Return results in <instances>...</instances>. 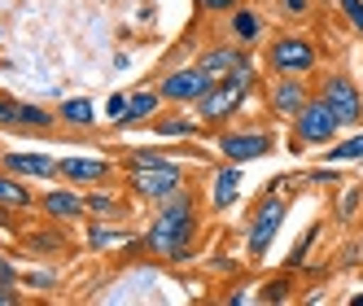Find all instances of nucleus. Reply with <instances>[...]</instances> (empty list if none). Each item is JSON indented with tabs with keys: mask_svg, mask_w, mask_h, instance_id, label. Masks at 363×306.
<instances>
[{
	"mask_svg": "<svg viewBox=\"0 0 363 306\" xmlns=\"http://www.w3.org/2000/svg\"><path fill=\"white\" fill-rule=\"evenodd\" d=\"M197 237H201V206L193 188H179L149 219V227L140 232V249L162 263H189L197 254Z\"/></svg>",
	"mask_w": 363,
	"mask_h": 306,
	"instance_id": "obj_1",
	"label": "nucleus"
},
{
	"mask_svg": "<svg viewBox=\"0 0 363 306\" xmlns=\"http://www.w3.org/2000/svg\"><path fill=\"white\" fill-rule=\"evenodd\" d=\"M123 180H127V188H132V197L149 201V206H162L167 197H175L179 188H189L184 166H179L175 158H167L158 144H145V149L127 153L123 158Z\"/></svg>",
	"mask_w": 363,
	"mask_h": 306,
	"instance_id": "obj_2",
	"label": "nucleus"
},
{
	"mask_svg": "<svg viewBox=\"0 0 363 306\" xmlns=\"http://www.w3.org/2000/svg\"><path fill=\"white\" fill-rule=\"evenodd\" d=\"M258 70H263V66L254 62V66H245V70H237V74H228V79H215V88L193 106L197 118L211 127V132L228 127L232 118L245 110V101H250V92H254V84H258Z\"/></svg>",
	"mask_w": 363,
	"mask_h": 306,
	"instance_id": "obj_3",
	"label": "nucleus"
},
{
	"mask_svg": "<svg viewBox=\"0 0 363 306\" xmlns=\"http://www.w3.org/2000/svg\"><path fill=\"white\" fill-rule=\"evenodd\" d=\"M263 70L267 74H298V79H311V74L320 70V44L306 31H298V27L276 31L263 44Z\"/></svg>",
	"mask_w": 363,
	"mask_h": 306,
	"instance_id": "obj_4",
	"label": "nucleus"
},
{
	"mask_svg": "<svg viewBox=\"0 0 363 306\" xmlns=\"http://www.w3.org/2000/svg\"><path fill=\"white\" fill-rule=\"evenodd\" d=\"M215 140V153L223 162H258V158H267V153H276V132L263 123H254V127H219V132L211 136Z\"/></svg>",
	"mask_w": 363,
	"mask_h": 306,
	"instance_id": "obj_5",
	"label": "nucleus"
},
{
	"mask_svg": "<svg viewBox=\"0 0 363 306\" xmlns=\"http://www.w3.org/2000/svg\"><path fill=\"white\" fill-rule=\"evenodd\" d=\"M337 136H342V123H337V114L324 106L320 96H311L306 106L298 110L294 127H289V149L302 153V149H328Z\"/></svg>",
	"mask_w": 363,
	"mask_h": 306,
	"instance_id": "obj_6",
	"label": "nucleus"
},
{
	"mask_svg": "<svg viewBox=\"0 0 363 306\" xmlns=\"http://www.w3.org/2000/svg\"><path fill=\"white\" fill-rule=\"evenodd\" d=\"M315 96L337 114L342 127H359L363 123V88L350 79L346 70H324L320 84H315Z\"/></svg>",
	"mask_w": 363,
	"mask_h": 306,
	"instance_id": "obj_7",
	"label": "nucleus"
},
{
	"mask_svg": "<svg viewBox=\"0 0 363 306\" xmlns=\"http://www.w3.org/2000/svg\"><path fill=\"white\" fill-rule=\"evenodd\" d=\"M284 219H289V201L284 197H276V193L258 197V210L250 215V227H245V254L250 259H267V249L276 245Z\"/></svg>",
	"mask_w": 363,
	"mask_h": 306,
	"instance_id": "obj_8",
	"label": "nucleus"
},
{
	"mask_svg": "<svg viewBox=\"0 0 363 306\" xmlns=\"http://www.w3.org/2000/svg\"><path fill=\"white\" fill-rule=\"evenodd\" d=\"M215 88V74L206 70L201 62H189V66H175L167 70L162 79H158V92L167 106H197V101Z\"/></svg>",
	"mask_w": 363,
	"mask_h": 306,
	"instance_id": "obj_9",
	"label": "nucleus"
},
{
	"mask_svg": "<svg viewBox=\"0 0 363 306\" xmlns=\"http://www.w3.org/2000/svg\"><path fill=\"white\" fill-rule=\"evenodd\" d=\"M311 96H315V92H311V84H306V79H298V74H267L263 106H267V114H272V118L294 123V118H298V110L306 106Z\"/></svg>",
	"mask_w": 363,
	"mask_h": 306,
	"instance_id": "obj_10",
	"label": "nucleus"
},
{
	"mask_svg": "<svg viewBox=\"0 0 363 306\" xmlns=\"http://www.w3.org/2000/svg\"><path fill=\"white\" fill-rule=\"evenodd\" d=\"M118 166L110 158H96V153H70V158H57V180L79 184V188H96V184H114Z\"/></svg>",
	"mask_w": 363,
	"mask_h": 306,
	"instance_id": "obj_11",
	"label": "nucleus"
},
{
	"mask_svg": "<svg viewBox=\"0 0 363 306\" xmlns=\"http://www.w3.org/2000/svg\"><path fill=\"white\" fill-rule=\"evenodd\" d=\"M40 210L48 223H74V219H88V193L79 184H57V188H44L40 193Z\"/></svg>",
	"mask_w": 363,
	"mask_h": 306,
	"instance_id": "obj_12",
	"label": "nucleus"
},
{
	"mask_svg": "<svg viewBox=\"0 0 363 306\" xmlns=\"http://www.w3.org/2000/svg\"><path fill=\"white\" fill-rule=\"evenodd\" d=\"M267 18H263V9L258 5H241L228 13V22H223V40H232V44H241V48H263L267 44Z\"/></svg>",
	"mask_w": 363,
	"mask_h": 306,
	"instance_id": "obj_13",
	"label": "nucleus"
},
{
	"mask_svg": "<svg viewBox=\"0 0 363 306\" xmlns=\"http://www.w3.org/2000/svg\"><path fill=\"white\" fill-rule=\"evenodd\" d=\"M0 171L22 175V180H57V158L40 149H9L0 153Z\"/></svg>",
	"mask_w": 363,
	"mask_h": 306,
	"instance_id": "obj_14",
	"label": "nucleus"
},
{
	"mask_svg": "<svg viewBox=\"0 0 363 306\" xmlns=\"http://www.w3.org/2000/svg\"><path fill=\"white\" fill-rule=\"evenodd\" d=\"M149 132L158 136V140H197L206 132V123L197 118V110H158L149 118Z\"/></svg>",
	"mask_w": 363,
	"mask_h": 306,
	"instance_id": "obj_15",
	"label": "nucleus"
},
{
	"mask_svg": "<svg viewBox=\"0 0 363 306\" xmlns=\"http://www.w3.org/2000/svg\"><path fill=\"white\" fill-rule=\"evenodd\" d=\"M162 106H167V101H162V92H158V88H136V92H127V106H123V114H118V118H110V127H114V132L140 127V123H149L153 114H158Z\"/></svg>",
	"mask_w": 363,
	"mask_h": 306,
	"instance_id": "obj_16",
	"label": "nucleus"
},
{
	"mask_svg": "<svg viewBox=\"0 0 363 306\" xmlns=\"http://www.w3.org/2000/svg\"><path fill=\"white\" fill-rule=\"evenodd\" d=\"M206 70L215 74V79H228V74H237V70H245V66H254V57H250V48H241V44H232V40H223V44H211L206 53L197 57Z\"/></svg>",
	"mask_w": 363,
	"mask_h": 306,
	"instance_id": "obj_17",
	"label": "nucleus"
},
{
	"mask_svg": "<svg viewBox=\"0 0 363 306\" xmlns=\"http://www.w3.org/2000/svg\"><path fill=\"white\" fill-rule=\"evenodd\" d=\"M241 162H219L215 166V180H211V210L223 215L237 206V197H241Z\"/></svg>",
	"mask_w": 363,
	"mask_h": 306,
	"instance_id": "obj_18",
	"label": "nucleus"
},
{
	"mask_svg": "<svg viewBox=\"0 0 363 306\" xmlns=\"http://www.w3.org/2000/svg\"><path fill=\"white\" fill-rule=\"evenodd\" d=\"M84 241H88V249H96V254H101V249H118V245L136 241V237L123 227V219H88Z\"/></svg>",
	"mask_w": 363,
	"mask_h": 306,
	"instance_id": "obj_19",
	"label": "nucleus"
},
{
	"mask_svg": "<svg viewBox=\"0 0 363 306\" xmlns=\"http://www.w3.org/2000/svg\"><path fill=\"white\" fill-rule=\"evenodd\" d=\"M31 206H40V197L27 188V180L0 171V210H31Z\"/></svg>",
	"mask_w": 363,
	"mask_h": 306,
	"instance_id": "obj_20",
	"label": "nucleus"
},
{
	"mask_svg": "<svg viewBox=\"0 0 363 306\" xmlns=\"http://www.w3.org/2000/svg\"><path fill=\"white\" fill-rule=\"evenodd\" d=\"M88 193V219H127V197L110 193L106 184H96V188H84Z\"/></svg>",
	"mask_w": 363,
	"mask_h": 306,
	"instance_id": "obj_21",
	"label": "nucleus"
},
{
	"mask_svg": "<svg viewBox=\"0 0 363 306\" xmlns=\"http://www.w3.org/2000/svg\"><path fill=\"white\" fill-rule=\"evenodd\" d=\"M53 123H62L53 110H44L40 101H18V118H13V132H48Z\"/></svg>",
	"mask_w": 363,
	"mask_h": 306,
	"instance_id": "obj_22",
	"label": "nucleus"
},
{
	"mask_svg": "<svg viewBox=\"0 0 363 306\" xmlns=\"http://www.w3.org/2000/svg\"><path fill=\"white\" fill-rule=\"evenodd\" d=\"M57 118L66 123V127H96V101L92 96H66L62 106H57Z\"/></svg>",
	"mask_w": 363,
	"mask_h": 306,
	"instance_id": "obj_23",
	"label": "nucleus"
},
{
	"mask_svg": "<svg viewBox=\"0 0 363 306\" xmlns=\"http://www.w3.org/2000/svg\"><path fill=\"white\" fill-rule=\"evenodd\" d=\"M324 162L333 166V162H363V127L354 136H346V140H333L328 149H324Z\"/></svg>",
	"mask_w": 363,
	"mask_h": 306,
	"instance_id": "obj_24",
	"label": "nucleus"
},
{
	"mask_svg": "<svg viewBox=\"0 0 363 306\" xmlns=\"http://www.w3.org/2000/svg\"><path fill=\"white\" fill-rule=\"evenodd\" d=\"M272 9L289 22V27H302V22L315 18V0H272Z\"/></svg>",
	"mask_w": 363,
	"mask_h": 306,
	"instance_id": "obj_25",
	"label": "nucleus"
},
{
	"mask_svg": "<svg viewBox=\"0 0 363 306\" xmlns=\"http://www.w3.org/2000/svg\"><path fill=\"white\" fill-rule=\"evenodd\" d=\"M27 241H31V249H35V254H62V249H66V237L57 232V227H44V232H31Z\"/></svg>",
	"mask_w": 363,
	"mask_h": 306,
	"instance_id": "obj_26",
	"label": "nucleus"
},
{
	"mask_svg": "<svg viewBox=\"0 0 363 306\" xmlns=\"http://www.w3.org/2000/svg\"><path fill=\"white\" fill-rule=\"evenodd\" d=\"M22 285H27L31 293H53V289L62 285V276H57V271H44V267H40V271H27V276H22Z\"/></svg>",
	"mask_w": 363,
	"mask_h": 306,
	"instance_id": "obj_27",
	"label": "nucleus"
},
{
	"mask_svg": "<svg viewBox=\"0 0 363 306\" xmlns=\"http://www.w3.org/2000/svg\"><path fill=\"white\" fill-rule=\"evenodd\" d=\"M337 9L346 13V22H350V31L354 35H363V0H333Z\"/></svg>",
	"mask_w": 363,
	"mask_h": 306,
	"instance_id": "obj_28",
	"label": "nucleus"
},
{
	"mask_svg": "<svg viewBox=\"0 0 363 306\" xmlns=\"http://www.w3.org/2000/svg\"><path fill=\"white\" fill-rule=\"evenodd\" d=\"M258 298H263V302H284V298H289V271L276 276L272 285H263V289H258Z\"/></svg>",
	"mask_w": 363,
	"mask_h": 306,
	"instance_id": "obj_29",
	"label": "nucleus"
},
{
	"mask_svg": "<svg viewBox=\"0 0 363 306\" xmlns=\"http://www.w3.org/2000/svg\"><path fill=\"white\" fill-rule=\"evenodd\" d=\"M197 5V13H211V18H228L232 9L241 5V0H193Z\"/></svg>",
	"mask_w": 363,
	"mask_h": 306,
	"instance_id": "obj_30",
	"label": "nucleus"
},
{
	"mask_svg": "<svg viewBox=\"0 0 363 306\" xmlns=\"http://www.w3.org/2000/svg\"><path fill=\"white\" fill-rule=\"evenodd\" d=\"M0 285H22V271L9 254H0Z\"/></svg>",
	"mask_w": 363,
	"mask_h": 306,
	"instance_id": "obj_31",
	"label": "nucleus"
},
{
	"mask_svg": "<svg viewBox=\"0 0 363 306\" xmlns=\"http://www.w3.org/2000/svg\"><path fill=\"white\" fill-rule=\"evenodd\" d=\"M13 118H18V101L13 96H0V127L13 132Z\"/></svg>",
	"mask_w": 363,
	"mask_h": 306,
	"instance_id": "obj_32",
	"label": "nucleus"
},
{
	"mask_svg": "<svg viewBox=\"0 0 363 306\" xmlns=\"http://www.w3.org/2000/svg\"><path fill=\"white\" fill-rule=\"evenodd\" d=\"M354 210H359V188H350V193L342 197V210H337V219H354Z\"/></svg>",
	"mask_w": 363,
	"mask_h": 306,
	"instance_id": "obj_33",
	"label": "nucleus"
},
{
	"mask_svg": "<svg viewBox=\"0 0 363 306\" xmlns=\"http://www.w3.org/2000/svg\"><path fill=\"white\" fill-rule=\"evenodd\" d=\"M306 180H311V184H342V175H337V171H328V166H320V171H311Z\"/></svg>",
	"mask_w": 363,
	"mask_h": 306,
	"instance_id": "obj_34",
	"label": "nucleus"
},
{
	"mask_svg": "<svg viewBox=\"0 0 363 306\" xmlns=\"http://www.w3.org/2000/svg\"><path fill=\"white\" fill-rule=\"evenodd\" d=\"M22 302V285H0V306H18Z\"/></svg>",
	"mask_w": 363,
	"mask_h": 306,
	"instance_id": "obj_35",
	"label": "nucleus"
},
{
	"mask_svg": "<svg viewBox=\"0 0 363 306\" xmlns=\"http://www.w3.org/2000/svg\"><path fill=\"white\" fill-rule=\"evenodd\" d=\"M123 106H127V92H114V96L106 101V118H118V114H123Z\"/></svg>",
	"mask_w": 363,
	"mask_h": 306,
	"instance_id": "obj_36",
	"label": "nucleus"
}]
</instances>
